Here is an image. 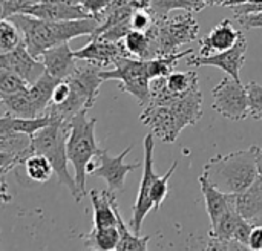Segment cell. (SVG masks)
Returning a JSON list of instances; mask_svg holds the SVG:
<instances>
[{
	"mask_svg": "<svg viewBox=\"0 0 262 251\" xmlns=\"http://www.w3.org/2000/svg\"><path fill=\"white\" fill-rule=\"evenodd\" d=\"M203 117V94L200 87L186 95H175L166 86V77L150 83V101L144 106L140 120L150 127L163 143H175L181 130L195 126Z\"/></svg>",
	"mask_w": 262,
	"mask_h": 251,
	"instance_id": "cell-1",
	"label": "cell"
},
{
	"mask_svg": "<svg viewBox=\"0 0 262 251\" xmlns=\"http://www.w3.org/2000/svg\"><path fill=\"white\" fill-rule=\"evenodd\" d=\"M11 18L23 35L28 51L40 58L41 54L54 46L68 43L81 35H92L100 21L94 17L78 20H48L29 14H14Z\"/></svg>",
	"mask_w": 262,
	"mask_h": 251,
	"instance_id": "cell-2",
	"label": "cell"
},
{
	"mask_svg": "<svg viewBox=\"0 0 262 251\" xmlns=\"http://www.w3.org/2000/svg\"><path fill=\"white\" fill-rule=\"evenodd\" d=\"M203 175L224 193L239 195L246 192L259 176L255 147L210 158Z\"/></svg>",
	"mask_w": 262,
	"mask_h": 251,
	"instance_id": "cell-3",
	"label": "cell"
},
{
	"mask_svg": "<svg viewBox=\"0 0 262 251\" xmlns=\"http://www.w3.org/2000/svg\"><path fill=\"white\" fill-rule=\"evenodd\" d=\"M69 132H71V123L54 118V121L49 126L43 127L41 130H38L35 135L31 136L29 146L21 153V164H25L28 156L34 153L45 155L51 161L58 182L69 189L75 202H80L83 196L78 190L75 178H72L68 170L69 159H68L66 141Z\"/></svg>",
	"mask_w": 262,
	"mask_h": 251,
	"instance_id": "cell-4",
	"label": "cell"
},
{
	"mask_svg": "<svg viewBox=\"0 0 262 251\" xmlns=\"http://www.w3.org/2000/svg\"><path fill=\"white\" fill-rule=\"evenodd\" d=\"M103 71L104 67L98 63L78 60L75 71L64 78L71 84V97L63 104H49L45 113L55 120L71 123L77 113L89 110L95 104L100 92L98 89L104 81L101 77Z\"/></svg>",
	"mask_w": 262,
	"mask_h": 251,
	"instance_id": "cell-5",
	"label": "cell"
},
{
	"mask_svg": "<svg viewBox=\"0 0 262 251\" xmlns=\"http://www.w3.org/2000/svg\"><path fill=\"white\" fill-rule=\"evenodd\" d=\"M193 14L192 11L181 9L178 14L170 12L164 17H155V23L147 31L150 40L149 58L180 52L181 46L195 41L200 25Z\"/></svg>",
	"mask_w": 262,
	"mask_h": 251,
	"instance_id": "cell-6",
	"label": "cell"
},
{
	"mask_svg": "<svg viewBox=\"0 0 262 251\" xmlns=\"http://www.w3.org/2000/svg\"><path fill=\"white\" fill-rule=\"evenodd\" d=\"M88 110L77 113L71 121V132L66 141L68 159L74 166L75 181L81 196L86 195V178H88V166L92 159L98 158L103 152L95 140V118L86 117Z\"/></svg>",
	"mask_w": 262,
	"mask_h": 251,
	"instance_id": "cell-7",
	"label": "cell"
},
{
	"mask_svg": "<svg viewBox=\"0 0 262 251\" xmlns=\"http://www.w3.org/2000/svg\"><path fill=\"white\" fill-rule=\"evenodd\" d=\"M101 77L106 80L120 81V89L126 94L135 97L141 106L150 101V83L147 60L137 57H121L117 60L112 69H104Z\"/></svg>",
	"mask_w": 262,
	"mask_h": 251,
	"instance_id": "cell-8",
	"label": "cell"
},
{
	"mask_svg": "<svg viewBox=\"0 0 262 251\" xmlns=\"http://www.w3.org/2000/svg\"><path fill=\"white\" fill-rule=\"evenodd\" d=\"M213 109L230 121H243L250 117L247 86L233 77H224L212 90Z\"/></svg>",
	"mask_w": 262,
	"mask_h": 251,
	"instance_id": "cell-9",
	"label": "cell"
},
{
	"mask_svg": "<svg viewBox=\"0 0 262 251\" xmlns=\"http://www.w3.org/2000/svg\"><path fill=\"white\" fill-rule=\"evenodd\" d=\"M154 136L155 135L152 132L144 136V161H143L144 172H143V178L140 182L137 201L132 207V219L129 222L130 229L137 235H140L141 225H143L146 216L154 209V202L150 199V192H152L155 181L158 179V175L155 173V169H154V149H155Z\"/></svg>",
	"mask_w": 262,
	"mask_h": 251,
	"instance_id": "cell-10",
	"label": "cell"
},
{
	"mask_svg": "<svg viewBox=\"0 0 262 251\" xmlns=\"http://www.w3.org/2000/svg\"><path fill=\"white\" fill-rule=\"evenodd\" d=\"M246 54H247V40L243 32V35L239 37L238 43L233 48H230L227 51L215 52L210 55L190 54V57L186 60V63L189 66H196V67L198 66H213V67L224 71L227 75H230L236 80H241L239 72L244 66Z\"/></svg>",
	"mask_w": 262,
	"mask_h": 251,
	"instance_id": "cell-11",
	"label": "cell"
},
{
	"mask_svg": "<svg viewBox=\"0 0 262 251\" xmlns=\"http://www.w3.org/2000/svg\"><path fill=\"white\" fill-rule=\"evenodd\" d=\"M130 150H132V146L124 149L123 153H120L118 156H112L107 150H103L100 153V156L97 158L98 159V167L94 170L92 176L103 178L106 181V184H107V189L112 190L114 193L123 192L126 176L130 172L138 170L143 166V163H134V164L124 163V159H126V156L129 155Z\"/></svg>",
	"mask_w": 262,
	"mask_h": 251,
	"instance_id": "cell-12",
	"label": "cell"
},
{
	"mask_svg": "<svg viewBox=\"0 0 262 251\" xmlns=\"http://www.w3.org/2000/svg\"><path fill=\"white\" fill-rule=\"evenodd\" d=\"M0 67L15 72L29 84L35 83L46 72L45 63L28 51L25 41H21L17 48H14L9 52L0 54Z\"/></svg>",
	"mask_w": 262,
	"mask_h": 251,
	"instance_id": "cell-13",
	"label": "cell"
},
{
	"mask_svg": "<svg viewBox=\"0 0 262 251\" xmlns=\"http://www.w3.org/2000/svg\"><path fill=\"white\" fill-rule=\"evenodd\" d=\"M78 60H89L101 64L104 69H112L118 58L132 57L124 46V41H111L103 37H91L89 43L75 51Z\"/></svg>",
	"mask_w": 262,
	"mask_h": 251,
	"instance_id": "cell-14",
	"label": "cell"
},
{
	"mask_svg": "<svg viewBox=\"0 0 262 251\" xmlns=\"http://www.w3.org/2000/svg\"><path fill=\"white\" fill-rule=\"evenodd\" d=\"M40 60L45 63L46 72L58 80L68 78L75 71L78 63V58L75 57V51L71 49L69 41L45 51Z\"/></svg>",
	"mask_w": 262,
	"mask_h": 251,
	"instance_id": "cell-15",
	"label": "cell"
},
{
	"mask_svg": "<svg viewBox=\"0 0 262 251\" xmlns=\"http://www.w3.org/2000/svg\"><path fill=\"white\" fill-rule=\"evenodd\" d=\"M241 35H243V31L235 29L232 21L226 18L221 23H218L204 38L198 40L200 48H201L200 55H210L215 52L227 51L238 43Z\"/></svg>",
	"mask_w": 262,
	"mask_h": 251,
	"instance_id": "cell-16",
	"label": "cell"
},
{
	"mask_svg": "<svg viewBox=\"0 0 262 251\" xmlns=\"http://www.w3.org/2000/svg\"><path fill=\"white\" fill-rule=\"evenodd\" d=\"M198 182L204 195L206 210L210 218V229H215L218 222L221 221V218L236 204V195H229V193L218 190L213 184L207 181L204 175L200 176Z\"/></svg>",
	"mask_w": 262,
	"mask_h": 251,
	"instance_id": "cell-17",
	"label": "cell"
},
{
	"mask_svg": "<svg viewBox=\"0 0 262 251\" xmlns=\"http://www.w3.org/2000/svg\"><path fill=\"white\" fill-rule=\"evenodd\" d=\"M26 14L38 18H48V20H78V18L92 17L81 5H68V3L48 2V0L38 2L31 9H28Z\"/></svg>",
	"mask_w": 262,
	"mask_h": 251,
	"instance_id": "cell-18",
	"label": "cell"
},
{
	"mask_svg": "<svg viewBox=\"0 0 262 251\" xmlns=\"http://www.w3.org/2000/svg\"><path fill=\"white\" fill-rule=\"evenodd\" d=\"M117 193L112 190H91L89 196L92 201L94 209V227L103 229V227H112L117 225Z\"/></svg>",
	"mask_w": 262,
	"mask_h": 251,
	"instance_id": "cell-19",
	"label": "cell"
},
{
	"mask_svg": "<svg viewBox=\"0 0 262 251\" xmlns=\"http://www.w3.org/2000/svg\"><path fill=\"white\" fill-rule=\"evenodd\" d=\"M236 209L243 218L249 221L262 219V178L258 176L255 182L243 193L236 195Z\"/></svg>",
	"mask_w": 262,
	"mask_h": 251,
	"instance_id": "cell-20",
	"label": "cell"
},
{
	"mask_svg": "<svg viewBox=\"0 0 262 251\" xmlns=\"http://www.w3.org/2000/svg\"><path fill=\"white\" fill-rule=\"evenodd\" d=\"M0 100H2L3 113H9L14 117H25V118H34L41 115L29 94V87L15 94H8V95L0 94Z\"/></svg>",
	"mask_w": 262,
	"mask_h": 251,
	"instance_id": "cell-21",
	"label": "cell"
},
{
	"mask_svg": "<svg viewBox=\"0 0 262 251\" xmlns=\"http://www.w3.org/2000/svg\"><path fill=\"white\" fill-rule=\"evenodd\" d=\"M52 121H54V118L46 115V113L40 115V117H34V118H25V117H14L9 113H2L0 129L20 132V133H26L28 136H32L38 130H41L43 127L49 126Z\"/></svg>",
	"mask_w": 262,
	"mask_h": 251,
	"instance_id": "cell-22",
	"label": "cell"
},
{
	"mask_svg": "<svg viewBox=\"0 0 262 251\" xmlns=\"http://www.w3.org/2000/svg\"><path fill=\"white\" fill-rule=\"evenodd\" d=\"M120 244V232L117 225L97 229L94 227L92 232L84 239V247L89 250H117Z\"/></svg>",
	"mask_w": 262,
	"mask_h": 251,
	"instance_id": "cell-23",
	"label": "cell"
},
{
	"mask_svg": "<svg viewBox=\"0 0 262 251\" xmlns=\"http://www.w3.org/2000/svg\"><path fill=\"white\" fill-rule=\"evenodd\" d=\"M117 219H118L117 227H118V232H120V244H118V247H117V251L147 250L150 236H140V235H137L134 230H130V229L126 225V222L123 221L118 207H117Z\"/></svg>",
	"mask_w": 262,
	"mask_h": 251,
	"instance_id": "cell-24",
	"label": "cell"
},
{
	"mask_svg": "<svg viewBox=\"0 0 262 251\" xmlns=\"http://www.w3.org/2000/svg\"><path fill=\"white\" fill-rule=\"evenodd\" d=\"M25 170L26 175L29 176V179L35 181V182H46L49 181V178L52 176L54 167L51 164V161L40 153H34L31 156H28V159L25 161Z\"/></svg>",
	"mask_w": 262,
	"mask_h": 251,
	"instance_id": "cell-25",
	"label": "cell"
},
{
	"mask_svg": "<svg viewBox=\"0 0 262 251\" xmlns=\"http://www.w3.org/2000/svg\"><path fill=\"white\" fill-rule=\"evenodd\" d=\"M166 86L175 95H186L198 87V74L193 71L189 72L172 71L166 77Z\"/></svg>",
	"mask_w": 262,
	"mask_h": 251,
	"instance_id": "cell-26",
	"label": "cell"
},
{
	"mask_svg": "<svg viewBox=\"0 0 262 251\" xmlns=\"http://www.w3.org/2000/svg\"><path fill=\"white\" fill-rule=\"evenodd\" d=\"M126 49L129 51V54L132 57L137 58H149V48H150V40L147 32L143 31H137V29H130L127 32V35L123 38Z\"/></svg>",
	"mask_w": 262,
	"mask_h": 251,
	"instance_id": "cell-27",
	"label": "cell"
},
{
	"mask_svg": "<svg viewBox=\"0 0 262 251\" xmlns=\"http://www.w3.org/2000/svg\"><path fill=\"white\" fill-rule=\"evenodd\" d=\"M23 41V35L17 25L11 18H2L0 21V54L9 52Z\"/></svg>",
	"mask_w": 262,
	"mask_h": 251,
	"instance_id": "cell-28",
	"label": "cell"
},
{
	"mask_svg": "<svg viewBox=\"0 0 262 251\" xmlns=\"http://www.w3.org/2000/svg\"><path fill=\"white\" fill-rule=\"evenodd\" d=\"M178 169V161H173L172 167L163 175V176H158V179L155 181L154 187H152V192H150V199L154 202V209L158 210L164 199L167 198L169 195V179L172 178V175L175 173V170Z\"/></svg>",
	"mask_w": 262,
	"mask_h": 251,
	"instance_id": "cell-29",
	"label": "cell"
},
{
	"mask_svg": "<svg viewBox=\"0 0 262 251\" xmlns=\"http://www.w3.org/2000/svg\"><path fill=\"white\" fill-rule=\"evenodd\" d=\"M29 87V83L17 75L15 72L0 67V94L8 95V94H15L20 90H25Z\"/></svg>",
	"mask_w": 262,
	"mask_h": 251,
	"instance_id": "cell-30",
	"label": "cell"
},
{
	"mask_svg": "<svg viewBox=\"0 0 262 251\" xmlns=\"http://www.w3.org/2000/svg\"><path fill=\"white\" fill-rule=\"evenodd\" d=\"M149 9L155 17H164L173 11H181V9L195 12V8L189 0H150Z\"/></svg>",
	"mask_w": 262,
	"mask_h": 251,
	"instance_id": "cell-31",
	"label": "cell"
},
{
	"mask_svg": "<svg viewBox=\"0 0 262 251\" xmlns=\"http://www.w3.org/2000/svg\"><path fill=\"white\" fill-rule=\"evenodd\" d=\"M41 0H0L2 18H8L14 14H26L34 5Z\"/></svg>",
	"mask_w": 262,
	"mask_h": 251,
	"instance_id": "cell-32",
	"label": "cell"
},
{
	"mask_svg": "<svg viewBox=\"0 0 262 251\" xmlns=\"http://www.w3.org/2000/svg\"><path fill=\"white\" fill-rule=\"evenodd\" d=\"M247 92H249L250 117L256 121H262V86L256 81H250L247 84Z\"/></svg>",
	"mask_w": 262,
	"mask_h": 251,
	"instance_id": "cell-33",
	"label": "cell"
},
{
	"mask_svg": "<svg viewBox=\"0 0 262 251\" xmlns=\"http://www.w3.org/2000/svg\"><path fill=\"white\" fill-rule=\"evenodd\" d=\"M207 250H215V251H244L250 250L246 244L236 241V239H223V238H216V236H209V241H207V245H206Z\"/></svg>",
	"mask_w": 262,
	"mask_h": 251,
	"instance_id": "cell-34",
	"label": "cell"
},
{
	"mask_svg": "<svg viewBox=\"0 0 262 251\" xmlns=\"http://www.w3.org/2000/svg\"><path fill=\"white\" fill-rule=\"evenodd\" d=\"M130 23H132V29L147 32L155 23V15L150 12V9H137L130 18Z\"/></svg>",
	"mask_w": 262,
	"mask_h": 251,
	"instance_id": "cell-35",
	"label": "cell"
},
{
	"mask_svg": "<svg viewBox=\"0 0 262 251\" xmlns=\"http://www.w3.org/2000/svg\"><path fill=\"white\" fill-rule=\"evenodd\" d=\"M112 0H78V3L89 12V15H92L94 18H97L100 21L101 14L107 9V6L111 5Z\"/></svg>",
	"mask_w": 262,
	"mask_h": 251,
	"instance_id": "cell-36",
	"label": "cell"
},
{
	"mask_svg": "<svg viewBox=\"0 0 262 251\" xmlns=\"http://www.w3.org/2000/svg\"><path fill=\"white\" fill-rule=\"evenodd\" d=\"M71 97V84L68 80H60L52 92L51 104H63Z\"/></svg>",
	"mask_w": 262,
	"mask_h": 251,
	"instance_id": "cell-37",
	"label": "cell"
},
{
	"mask_svg": "<svg viewBox=\"0 0 262 251\" xmlns=\"http://www.w3.org/2000/svg\"><path fill=\"white\" fill-rule=\"evenodd\" d=\"M249 247H250V250L262 251V224L261 222H253V229H252L250 239H249Z\"/></svg>",
	"mask_w": 262,
	"mask_h": 251,
	"instance_id": "cell-38",
	"label": "cell"
},
{
	"mask_svg": "<svg viewBox=\"0 0 262 251\" xmlns=\"http://www.w3.org/2000/svg\"><path fill=\"white\" fill-rule=\"evenodd\" d=\"M236 20L246 29H255V28H261L262 29V12L252 14V15H244V17H238Z\"/></svg>",
	"mask_w": 262,
	"mask_h": 251,
	"instance_id": "cell-39",
	"label": "cell"
},
{
	"mask_svg": "<svg viewBox=\"0 0 262 251\" xmlns=\"http://www.w3.org/2000/svg\"><path fill=\"white\" fill-rule=\"evenodd\" d=\"M239 3H250V5H262V0H227L223 6L229 8L232 5H239Z\"/></svg>",
	"mask_w": 262,
	"mask_h": 251,
	"instance_id": "cell-40",
	"label": "cell"
},
{
	"mask_svg": "<svg viewBox=\"0 0 262 251\" xmlns=\"http://www.w3.org/2000/svg\"><path fill=\"white\" fill-rule=\"evenodd\" d=\"M255 147V153H256V163H258V172H259V176L262 178V149L258 146H253Z\"/></svg>",
	"mask_w": 262,
	"mask_h": 251,
	"instance_id": "cell-41",
	"label": "cell"
},
{
	"mask_svg": "<svg viewBox=\"0 0 262 251\" xmlns=\"http://www.w3.org/2000/svg\"><path fill=\"white\" fill-rule=\"evenodd\" d=\"M226 2H227V0H223V2H221V5H220V6H223V5H224V3H226Z\"/></svg>",
	"mask_w": 262,
	"mask_h": 251,
	"instance_id": "cell-42",
	"label": "cell"
},
{
	"mask_svg": "<svg viewBox=\"0 0 262 251\" xmlns=\"http://www.w3.org/2000/svg\"><path fill=\"white\" fill-rule=\"evenodd\" d=\"M253 222H261V224H262V219H258V221H253Z\"/></svg>",
	"mask_w": 262,
	"mask_h": 251,
	"instance_id": "cell-43",
	"label": "cell"
}]
</instances>
